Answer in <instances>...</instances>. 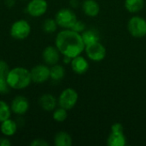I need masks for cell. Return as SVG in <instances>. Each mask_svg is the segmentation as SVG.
I'll return each mask as SVG.
<instances>
[{"label":"cell","mask_w":146,"mask_h":146,"mask_svg":"<svg viewBox=\"0 0 146 146\" xmlns=\"http://www.w3.org/2000/svg\"><path fill=\"white\" fill-rule=\"evenodd\" d=\"M55 45L61 55L70 58L81 55L85 51L86 47L81 33L72 29L60 31L56 36Z\"/></svg>","instance_id":"1"},{"label":"cell","mask_w":146,"mask_h":146,"mask_svg":"<svg viewBox=\"0 0 146 146\" xmlns=\"http://www.w3.org/2000/svg\"><path fill=\"white\" fill-rule=\"evenodd\" d=\"M6 80L11 89L22 90L30 86L32 81L30 70L23 67H15L9 69Z\"/></svg>","instance_id":"2"},{"label":"cell","mask_w":146,"mask_h":146,"mask_svg":"<svg viewBox=\"0 0 146 146\" xmlns=\"http://www.w3.org/2000/svg\"><path fill=\"white\" fill-rule=\"evenodd\" d=\"M55 20L58 27L63 29H71L78 19L76 14L72 9L62 8L56 12Z\"/></svg>","instance_id":"3"},{"label":"cell","mask_w":146,"mask_h":146,"mask_svg":"<svg viewBox=\"0 0 146 146\" xmlns=\"http://www.w3.org/2000/svg\"><path fill=\"white\" fill-rule=\"evenodd\" d=\"M128 33L136 38H142L146 36V20L139 15H134L128 20L127 25Z\"/></svg>","instance_id":"4"},{"label":"cell","mask_w":146,"mask_h":146,"mask_svg":"<svg viewBox=\"0 0 146 146\" xmlns=\"http://www.w3.org/2000/svg\"><path fill=\"white\" fill-rule=\"evenodd\" d=\"M79 99V94L74 88L68 87L64 89L57 98L59 107H62L67 110H70L76 105Z\"/></svg>","instance_id":"5"},{"label":"cell","mask_w":146,"mask_h":146,"mask_svg":"<svg viewBox=\"0 0 146 146\" xmlns=\"http://www.w3.org/2000/svg\"><path fill=\"white\" fill-rule=\"evenodd\" d=\"M10 36L18 40H23L27 38L31 33V26L27 21L21 19L15 21L9 30Z\"/></svg>","instance_id":"6"},{"label":"cell","mask_w":146,"mask_h":146,"mask_svg":"<svg viewBox=\"0 0 146 146\" xmlns=\"http://www.w3.org/2000/svg\"><path fill=\"white\" fill-rule=\"evenodd\" d=\"M85 52L86 56L93 62H101L107 55L106 48L100 41L86 44L85 47Z\"/></svg>","instance_id":"7"},{"label":"cell","mask_w":146,"mask_h":146,"mask_svg":"<svg viewBox=\"0 0 146 146\" xmlns=\"http://www.w3.org/2000/svg\"><path fill=\"white\" fill-rule=\"evenodd\" d=\"M32 81L36 84H42L50 79V67L47 64H38L31 70Z\"/></svg>","instance_id":"8"},{"label":"cell","mask_w":146,"mask_h":146,"mask_svg":"<svg viewBox=\"0 0 146 146\" xmlns=\"http://www.w3.org/2000/svg\"><path fill=\"white\" fill-rule=\"evenodd\" d=\"M48 3L46 0H30L27 5L26 11L32 17H39L46 13Z\"/></svg>","instance_id":"9"},{"label":"cell","mask_w":146,"mask_h":146,"mask_svg":"<svg viewBox=\"0 0 146 146\" xmlns=\"http://www.w3.org/2000/svg\"><path fill=\"white\" fill-rule=\"evenodd\" d=\"M10 109L12 113L18 115H23L27 112L29 109V102L24 96H16L11 102Z\"/></svg>","instance_id":"10"},{"label":"cell","mask_w":146,"mask_h":146,"mask_svg":"<svg viewBox=\"0 0 146 146\" xmlns=\"http://www.w3.org/2000/svg\"><path fill=\"white\" fill-rule=\"evenodd\" d=\"M42 57L45 64H47L48 66H52L59 62L61 53L56 47V45H49L44 49Z\"/></svg>","instance_id":"11"},{"label":"cell","mask_w":146,"mask_h":146,"mask_svg":"<svg viewBox=\"0 0 146 146\" xmlns=\"http://www.w3.org/2000/svg\"><path fill=\"white\" fill-rule=\"evenodd\" d=\"M70 65H71L72 70L75 74H80V75L86 74L88 71L89 67H90L87 59L85 58L81 55L77 56L72 58L71 62H70Z\"/></svg>","instance_id":"12"},{"label":"cell","mask_w":146,"mask_h":146,"mask_svg":"<svg viewBox=\"0 0 146 146\" xmlns=\"http://www.w3.org/2000/svg\"><path fill=\"white\" fill-rule=\"evenodd\" d=\"M38 104L44 111L51 112L56 108L58 103L55 96L50 93H45L38 98Z\"/></svg>","instance_id":"13"},{"label":"cell","mask_w":146,"mask_h":146,"mask_svg":"<svg viewBox=\"0 0 146 146\" xmlns=\"http://www.w3.org/2000/svg\"><path fill=\"white\" fill-rule=\"evenodd\" d=\"M107 145L109 146H125L127 145V138L124 131L111 130L108 138Z\"/></svg>","instance_id":"14"},{"label":"cell","mask_w":146,"mask_h":146,"mask_svg":"<svg viewBox=\"0 0 146 146\" xmlns=\"http://www.w3.org/2000/svg\"><path fill=\"white\" fill-rule=\"evenodd\" d=\"M81 7L85 15L89 17H96L100 12L99 3L96 0H84Z\"/></svg>","instance_id":"15"},{"label":"cell","mask_w":146,"mask_h":146,"mask_svg":"<svg viewBox=\"0 0 146 146\" xmlns=\"http://www.w3.org/2000/svg\"><path fill=\"white\" fill-rule=\"evenodd\" d=\"M18 129V124L16 121L9 118L1 122L0 131L2 134L5 137H11L15 134Z\"/></svg>","instance_id":"16"},{"label":"cell","mask_w":146,"mask_h":146,"mask_svg":"<svg viewBox=\"0 0 146 146\" xmlns=\"http://www.w3.org/2000/svg\"><path fill=\"white\" fill-rule=\"evenodd\" d=\"M145 5V0H125L124 6L126 9L132 14H136L141 11Z\"/></svg>","instance_id":"17"},{"label":"cell","mask_w":146,"mask_h":146,"mask_svg":"<svg viewBox=\"0 0 146 146\" xmlns=\"http://www.w3.org/2000/svg\"><path fill=\"white\" fill-rule=\"evenodd\" d=\"M83 41L85 43V44H92L94 42H98L100 41V34L99 32L95 29V28H89V29H86L82 33H81Z\"/></svg>","instance_id":"18"},{"label":"cell","mask_w":146,"mask_h":146,"mask_svg":"<svg viewBox=\"0 0 146 146\" xmlns=\"http://www.w3.org/2000/svg\"><path fill=\"white\" fill-rule=\"evenodd\" d=\"M54 144L56 146H71L73 144V139L69 133L61 131L55 135Z\"/></svg>","instance_id":"19"},{"label":"cell","mask_w":146,"mask_h":146,"mask_svg":"<svg viewBox=\"0 0 146 146\" xmlns=\"http://www.w3.org/2000/svg\"><path fill=\"white\" fill-rule=\"evenodd\" d=\"M65 76V68L61 64H55L50 67V79L53 81H60Z\"/></svg>","instance_id":"20"},{"label":"cell","mask_w":146,"mask_h":146,"mask_svg":"<svg viewBox=\"0 0 146 146\" xmlns=\"http://www.w3.org/2000/svg\"><path fill=\"white\" fill-rule=\"evenodd\" d=\"M57 27H58V25H57L55 18L54 19L48 18L44 21L43 25H42V29L46 33H53L56 31Z\"/></svg>","instance_id":"21"},{"label":"cell","mask_w":146,"mask_h":146,"mask_svg":"<svg viewBox=\"0 0 146 146\" xmlns=\"http://www.w3.org/2000/svg\"><path fill=\"white\" fill-rule=\"evenodd\" d=\"M11 109L10 105H9L6 102L0 100V123L11 116Z\"/></svg>","instance_id":"22"},{"label":"cell","mask_w":146,"mask_h":146,"mask_svg":"<svg viewBox=\"0 0 146 146\" xmlns=\"http://www.w3.org/2000/svg\"><path fill=\"white\" fill-rule=\"evenodd\" d=\"M52 117L54 121H56V122H63L68 118V110L62 107H59L57 109L56 108L53 110Z\"/></svg>","instance_id":"23"},{"label":"cell","mask_w":146,"mask_h":146,"mask_svg":"<svg viewBox=\"0 0 146 146\" xmlns=\"http://www.w3.org/2000/svg\"><path fill=\"white\" fill-rule=\"evenodd\" d=\"M10 89L6 78H0V94H7L9 92Z\"/></svg>","instance_id":"24"},{"label":"cell","mask_w":146,"mask_h":146,"mask_svg":"<svg viewBox=\"0 0 146 146\" xmlns=\"http://www.w3.org/2000/svg\"><path fill=\"white\" fill-rule=\"evenodd\" d=\"M9 69L8 63L5 61L0 60V78H6Z\"/></svg>","instance_id":"25"},{"label":"cell","mask_w":146,"mask_h":146,"mask_svg":"<svg viewBox=\"0 0 146 146\" xmlns=\"http://www.w3.org/2000/svg\"><path fill=\"white\" fill-rule=\"evenodd\" d=\"M71 29L79 33H82L86 29V24L82 21L77 20V21L74 23V25L73 26V27Z\"/></svg>","instance_id":"26"},{"label":"cell","mask_w":146,"mask_h":146,"mask_svg":"<svg viewBox=\"0 0 146 146\" xmlns=\"http://www.w3.org/2000/svg\"><path fill=\"white\" fill-rule=\"evenodd\" d=\"M30 145L32 146H48L49 143L43 139H36L33 140Z\"/></svg>","instance_id":"27"},{"label":"cell","mask_w":146,"mask_h":146,"mask_svg":"<svg viewBox=\"0 0 146 146\" xmlns=\"http://www.w3.org/2000/svg\"><path fill=\"white\" fill-rule=\"evenodd\" d=\"M11 145V142L7 137L0 139V146H9Z\"/></svg>","instance_id":"28"},{"label":"cell","mask_w":146,"mask_h":146,"mask_svg":"<svg viewBox=\"0 0 146 146\" xmlns=\"http://www.w3.org/2000/svg\"><path fill=\"white\" fill-rule=\"evenodd\" d=\"M70 6L74 9L79 6V0H70Z\"/></svg>","instance_id":"29"},{"label":"cell","mask_w":146,"mask_h":146,"mask_svg":"<svg viewBox=\"0 0 146 146\" xmlns=\"http://www.w3.org/2000/svg\"><path fill=\"white\" fill-rule=\"evenodd\" d=\"M15 0H5V4L8 6V7H12L15 5Z\"/></svg>","instance_id":"30"}]
</instances>
